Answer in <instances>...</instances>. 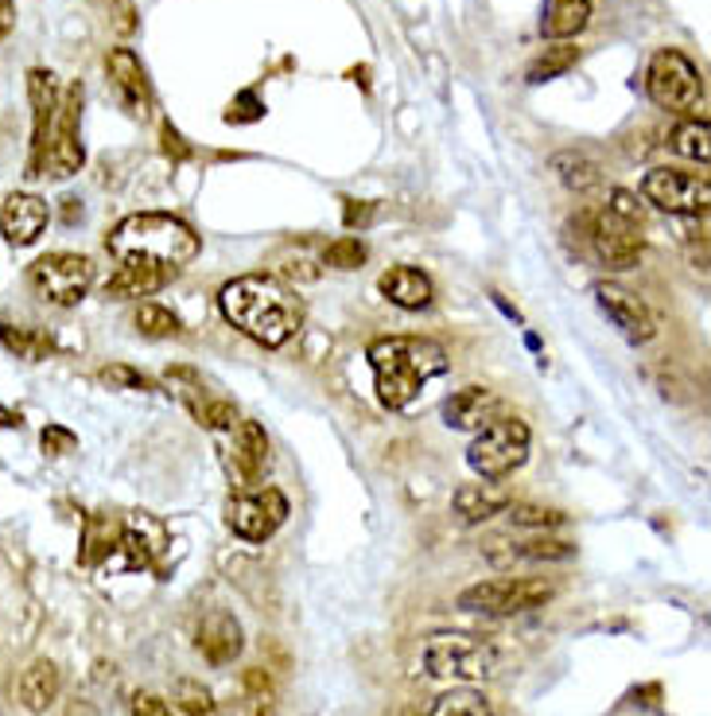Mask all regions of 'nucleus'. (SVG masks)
<instances>
[{
  "mask_svg": "<svg viewBox=\"0 0 711 716\" xmlns=\"http://www.w3.org/2000/svg\"><path fill=\"white\" fill-rule=\"evenodd\" d=\"M218 307H223V316L238 327L241 336H250L253 343L268 347V351L284 347L304 327V300L288 285L261 277V273L223 285Z\"/></svg>",
  "mask_w": 711,
  "mask_h": 716,
  "instance_id": "obj_1",
  "label": "nucleus"
},
{
  "mask_svg": "<svg viewBox=\"0 0 711 716\" xmlns=\"http://www.w3.org/2000/svg\"><path fill=\"white\" fill-rule=\"evenodd\" d=\"M373 390L385 410H408L428 381L452 370L444 343L428 336H385L370 343Z\"/></svg>",
  "mask_w": 711,
  "mask_h": 716,
  "instance_id": "obj_2",
  "label": "nucleus"
},
{
  "mask_svg": "<svg viewBox=\"0 0 711 716\" xmlns=\"http://www.w3.org/2000/svg\"><path fill=\"white\" fill-rule=\"evenodd\" d=\"M199 234L172 214H129L105 238V250L117 265H156L179 273L199 253Z\"/></svg>",
  "mask_w": 711,
  "mask_h": 716,
  "instance_id": "obj_3",
  "label": "nucleus"
},
{
  "mask_svg": "<svg viewBox=\"0 0 711 716\" xmlns=\"http://www.w3.org/2000/svg\"><path fill=\"white\" fill-rule=\"evenodd\" d=\"M498 651L474 635H432L420 651L428 678L440 681H486L498 674Z\"/></svg>",
  "mask_w": 711,
  "mask_h": 716,
  "instance_id": "obj_4",
  "label": "nucleus"
},
{
  "mask_svg": "<svg viewBox=\"0 0 711 716\" xmlns=\"http://www.w3.org/2000/svg\"><path fill=\"white\" fill-rule=\"evenodd\" d=\"M78 122H82V86L75 83L59 93L55 122H51V129H47L43 152L28 164V176L66 179L82 168L86 149H82V140H78Z\"/></svg>",
  "mask_w": 711,
  "mask_h": 716,
  "instance_id": "obj_5",
  "label": "nucleus"
},
{
  "mask_svg": "<svg viewBox=\"0 0 711 716\" xmlns=\"http://www.w3.org/2000/svg\"><path fill=\"white\" fill-rule=\"evenodd\" d=\"M533 432L521 417H490L467 448V464L479 479H506L529 460Z\"/></svg>",
  "mask_w": 711,
  "mask_h": 716,
  "instance_id": "obj_6",
  "label": "nucleus"
},
{
  "mask_svg": "<svg viewBox=\"0 0 711 716\" xmlns=\"http://www.w3.org/2000/svg\"><path fill=\"white\" fill-rule=\"evenodd\" d=\"M646 93L653 98V105H661L669 113H700L703 78L693 66V59L665 47L646 66Z\"/></svg>",
  "mask_w": 711,
  "mask_h": 716,
  "instance_id": "obj_7",
  "label": "nucleus"
},
{
  "mask_svg": "<svg viewBox=\"0 0 711 716\" xmlns=\"http://www.w3.org/2000/svg\"><path fill=\"white\" fill-rule=\"evenodd\" d=\"M553 595H556V588L548 585V580L494 577V580H479V585L462 588L455 604L474 615H521V612H533V607H545Z\"/></svg>",
  "mask_w": 711,
  "mask_h": 716,
  "instance_id": "obj_8",
  "label": "nucleus"
},
{
  "mask_svg": "<svg viewBox=\"0 0 711 716\" xmlns=\"http://www.w3.org/2000/svg\"><path fill=\"white\" fill-rule=\"evenodd\" d=\"M28 285L47 304L75 307L93 285V261L82 253H43L39 261H31Z\"/></svg>",
  "mask_w": 711,
  "mask_h": 716,
  "instance_id": "obj_9",
  "label": "nucleus"
},
{
  "mask_svg": "<svg viewBox=\"0 0 711 716\" xmlns=\"http://www.w3.org/2000/svg\"><path fill=\"white\" fill-rule=\"evenodd\" d=\"M218 444H223V467L230 475V483L238 491H250L261 483V475L268 467V437L257 420H238L233 428L218 432Z\"/></svg>",
  "mask_w": 711,
  "mask_h": 716,
  "instance_id": "obj_10",
  "label": "nucleus"
},
{
  "mask_svg": "<svg viewBox=\"0 0 711 716\" xmlns=\"http://www.w3.org/2000/svg\"><path fill=\"white\" fill-rule=\"evenodd\" d=\"M642 199L669 214H708L711 203V184L708 176L696 172H676V168H653L642 179Z\"/></svg>",
  "mask_w": 711,
  "mask_h": 716,
  "instance_id": "obj_11",
  "label": "nucleus"
},
{
  "mask_svg": "<svg viewBox=\"0 0 711 716\" xmlns=\"http://www.w3.org/2000/svg\"><path fill=\"white\" fill-rule=\"evenodd\" d=\"M288 518V499L277 487H265V491H241L226 503V526H230L238 538L245 541H265L284 526Z\"/></svg>",
  "mask_w": 711,
  "mask_h": 716,
  "instance_id": "obj_12",
  "label": "nucleus"
},
{
  "mask_svg": "<svg viewBox=\"0 0 711 716\" xmlns=\"http://www.w3.org/2000/svg\"><path fill=\"white\" fill-rule=\"evenodd\" d=\"M587 250L614 273L634 269L637 261H642V226L622 223L619 214L610 211L592 214V223H587Z\"/></svg>",
  "mask_w": 711,
  "mask_h": 716,
  "instance_id": "obj_13",
  "label": "nucleus"
},
{
  "mask_svg": "<svg viewBox=\"0 0 711 716\" xmlns=\"http://www.w3.org/2000/svg\"><path fill=\"white\" fill-rule=\"evenodd\" d=\"M595 304L602 307V316L619 327L622 339H630V343H649L657 336L653 307L637 297L634 289L619 285V280H599L595 285Z\"/></svg>",
  "mask_w": 711,
  "mask_h": 716,
  "instance_id": "obj_14",
  "label": "nucleus"
},
{
  "mask_svg": "<svg viewBox=\"0 0 711 716\" xmlns=\"http://www.w3.org/2000/svg\"><path fill=\"white\" fill-rule=\"evenodd\" d=\"M47 218V203L39 196H9L4 206H0V234H4V242L9 246H31L39 242V234H43Z\"/></svg>",
  "mask_w": 711,
  "mask_h": 716,
  "instance_id": "obj_15",
  "label": "nucleus"
},
{
  "mask_svg": "<svg viewBox=\"0 0 711 716\" xmlns=\"http://www.w3.org/2000/svg\"><path fill=\"white\" fill-rule=\"evenodd\" d=\"M105 71H110L113 86H117L120 102L129 105V113H149L152 105V86H149V75H144V66L140 59L132 55L129 47H113L110 55H105Z\"/></svg>",
  "mask_w": 711,
  "mask_h": 716,
  "instance_id": "obj_16",
  "label": "nucleus"
},
{
  "mask_svg": "<svg viewBox=\"0 0 711 716\" xmlns=\"http://www.w3.org/2000/svg\"><path fill=\"white\" fill-rule=\"evenodd\" d=\"M501 401L494 390L486 386H462L452 398L444 401V425L459 428V432H471V428H482L490 417H498Z\"/></svg>",
  "mask_w": 711,
  "mask_h": 716,
  "instance_id": "obj_17",
  "label": "nucleus"
},
{
  "mask_svg": "<svg viewBox=\"0 0 711 716\" xmlns=\"http://www.w3.org/2000/svg\"><path fill=\"white\" fill-rule=\"evenodd\" d=\"M378 289L385 292L389 304L405 307V312H420V307H428L435 297L432 277H428L424 269H412V265H393L389 273H381Z\"/></svg>",
  "mask_w": 711,
  "mask_h": 716,
  "instance_id": "obj_18",
  "label": "nucleus"
},
{
  "mask_svg": "<svg viewBox=\"0 0 711 716\" xmlns=\"http://www.w3.org/2000/svg\"><path fill=\"white\" fill-rule=\"evenodd\" d=\"M455 514L467 526H479V522H490L494 514H501L509 506V491L498 483V479H482V483H462L452 499Z\"/></svg>",
  "mask_w": 711,
  "mask_h": 716,
  "instance_id": "obj_19",
  "label": "nucleus"
},
{
  "mask_svg": "<svg viewBox=\"0 0 711 716\" xmlns=\"http://www.w3.org/2000/svg\"><path fill=\"white\" fill-rule=\"evenodd\" d=\"M59 689H63L59 666L39 658L16 678V701H20V708H28V713H47V708L59 701Z\"/></svg>",
  "mask_w": 711,
  "mask_h": 716,
  "instance_id": "obj_20",
  "label": "nucleus"
},
{
  "mask_svg": "<svg viewBox=\"0 0 711 716\" xmlns=\"http://www.w3.org/2000/svg\"><path fill=\"white\" fill-rule=\"evenodd\" d=\"M28 93H31V160H36L39 152H43L47 129H51V122H55L59 93L63 90H59L51 71H28Z\"/></svg>",
  "mask_w": 711,
  "mask_h": 716,
  "instance_id": "obj_21",
  "label": "nucleus"
},
{
  "mask_svg": "<svg viewBox=\"0 0 711 716\" xmlns=\"http://www.w3.org/2000/svg\"><path fill=\"white\" fill-rule=\"evenodd\" d=\"M199 651H203V658L214 662V666L233 662L241 654V624L226 612L206 615L203 627H199Z\"/></svg>",
  "mask_w": 711,
  "mask_h": 716,
  "instance_id": "obj_22",
  "label": "nucleus"
},
{
  "mask_svg": "<svg viewBox=\"0 0 711 716\" xmlns=\"http://www.w3.org/2000/svg\"><path fill=\"white\" fill-rule=\"evenodd\" d=\"M120 545H125V553H129V565H152L156 561V553L167 545V530L164 522L152 518V514H132L129 522H125V530H120Z\"/></svg>",
  "mask_w": 711,
  "mask_h": 716,
  "instance_id": "obj_23",
  "label": "nucleus"
},
{
  "mask_svg": "<svg viewBox=\"0 0 711 716\" xmlns=\"http://www.w3.org/2000/svg\"><path fill=\"white\" fill-rule=\"evenodd\" d=\"M176 277L172 269H156V265H117V273L110 277V297L113 300H132V297H152Z\"/></svg>",
  "mask_w": 711,
  "mask_h": 716,
  "instance_id": "obj_24",
  "label": "nucleus"
},
{
  "mask_svg": "<svg viewBox=\"0 0 711 716\" xmlns=\"http://www.w3.org/2000/svg\"><path fill=\"white\" fill-rule=\"evenodd\" d=\"M592 24V0H545V16H541V32L548 39H572Z\"/></svg>",
  "mask_w": 711,
  "mask_h": 716,
  "instance_id": "obj_25",
  "label": "nucleus"
},
{
  "mask_svg": "<svg viewBox=\"0 0 711 716\" xmlns=\"http://www.w3.org/2000/svg\"><path fill=\"white\" fill-rule=\"evenodd\" d=\"M553 172L568 191L583 196V191H595L602 184V168L595 164L587 152H556L553 156Z\"/></svg>",
  "mask_w": 711,
  "mask_h": 716,
  "instance_id": "obj_26",
  "label": "nucleus"
},
{
  "mask_svg": "<svg viewBox=\"0 0 711 716\" xmlns=\"http://www.w3.org/2000/svg\"><path fill=\"white\" fill-rule=\"evenodd\" d=\"M0 343L9 347L12 354H20V359H28V363H36V359H43L51 351L47 331H39L36 324H12L4 312H0Z\"/></svg>",
  "mask_w": 711,
  "mask_h": 716,
  "instance_id": "obj_27",
  "label": "nucleus"
},
{
  "mask_svg": "<svg viewBox=\"0 0 711 716\" xmlns=\"http://www.w3.org/2000/svg\"><path fill=\"white\" fill-rule=\"evenodd\" d=\"M711 129L703 117H693V122H681L673 133H669V149L676 152V156L684 160H696L700 168H708V160H711Z\"/></svg>",
  "mask_w": 711,
  "mask_h": 716,
  "instance_id": "obj_28",
  "label": "nucleus"
},
{
  "mask_svg": "<svg viewBox=\"0 0 711 716\" xmlns=\"http://www.w3.org/2000/svg\"><path fill=\"white\" fill-rule=\"evenodd\" d=\"M575 59H580V47H572V43H553V47H545V55L529 63L525 78H529L533 86H536V83H548V78L563 75V71H572Z\"/></svg>",
  "mask_w": 711,
  "mask_h": 716,
  "instance_id": "obj_29",
  "label": "nucleus"
},
{
  "mask_svg": "<svg viewBox=\"0 0 711 716\" xmlns=\"http://www.w3.org/2000/svg\"><path fill=\"white\" fill-rule=\"evenodd\" d=\"M428 716H494V713H490L486 698L474 693V689H452L444 698H435Z\"/></svg>",
  "mask_w": 711,
  "mask_h": 716,
  "instance_id": "obj_30",
  "label": "nucleus"
},
{
  "mask_svg": "<svg viewBox=\"0 0 711 716\" xmlns=\"http://www.w3.org/2000/svg\"><path fill=\"white\" fill-rule=\"evenodd\" d=\"M137 331L149 339H167V336H179L183 324H179L176 312H167L164 304H140L137 307Z\"/></svg>",
  "mask_w": 711,
  "mask_h": 716,
  "instance_id": "obj_31",
  "label": "nucleus"
},
{
  "mask_svg": "<svg viewBox=\"0 0 711 716\" xmlns=\"http://www.w3.org/2000/svg\"><path fill=\"white\" fill-rule=\"evenodd\" d=\"M366 257H370V250H366V242H358V238H339V242H331L323 250V265H331V269H361L366 265Z\"/></svg>",
  "mask_w": 711,
  "mask_h": 716,
  "instance_id": "obj_32",
  "label": "nucleus"
},
{
  "mask_svg": "<svg viewBox=\"0 0 711 716\" xmlns=\"http://www.w3.org/2000/svg\"><path fill=\"white\" fill-rule=\"evenodd\" d=\"M513 557L518 561H568V557H575V545L560 538H536V541H525V545H513Z\"/></svg>",
  "mask_w": 711,
  "mask_h": 716,
  "instance_id": "obj_33",
  "label": "nucleus"
},
{
  "mask_svg": "<svg viewBox=\"0 0 711 716\" xmlns=\"http://www.w3.org/2000/svg\"><path fill=\"white\" fill-rule=\"evenodd\" d=\"M194 417H199V425L214 428V432H226V428L238 425V410H233L230 401H214V398H203V401H191Z\"/></svg>",
  "mask_w": 711,
  "mask_h": 716,
  "instance_id": "obj_34",
  "label": "nucleus"
},
{
  "mask_svg": "<svg viewBox=\"0 0 711 716\" xmlns=\"http://www.w3.org/2000/svg\"><path fill=\"white\" fill-rule=\"evenodd\" d=\"M176 701H179V708H183V713H191V716H206L214 708L211 689H206L203 681H191V678L176 681Z\"/></svg>",
  "mask_w": 711,
  "mask_h": 716,
  "instance_id": "obj_35",
  "label": "nucleus"
},
{
  "mask_svg": "<svg viewBox=\"0 0 711 716\" xmlns=\"http://www.w3.org/2000/svg\"><path fill=\"white\" fill-rule=\"evenodd\" d=\"M509 522L513 526H529V530H548V526H560L563 511H553V506H513Z\"/></svg>",
  "mask_w": 711,
  "mask_h": 716,
  "instance_id": "obj_36",
  "label": "nucleus"
},
{
  "mask_svg": "<svg viewBox=\"0 0 711 716\" xmlns=\"http://www.w3.org/2000/svg\"><path fill=\"white\" fill-rule=\"evenodd\" d=\"M607 211L619 214L622 223H634V226L646 223V206H642V199H637L634 191H626V187H614V191H610Z\"/></svg>",
  "mask_w": 711,
  "mask_h": 716,
  "instance_id": "obj_37",
  "label": "nucleus"
},
{
  "mask_svg": "<svg viewBox=\"0 0 711 716\" xmlns=\"http://www.w3.org/2000/svg\"><path fill=\"white\" fill-rule=\"evenodd\" d=\"M102 381H110V386H125V390L156 393V381H152L149 374L132 370V366H105V370H102Z\"/></svg>",
  "mask_w": 711,
  "mask_h": 716,
  "instance_id": "obj_38",
  "label": "nucleus"
},
{
  "mask_svg": "<svg viewBox=\"0 0 711 716\" xmlns=\"http://www.w3.org/2000/svg\"><path fill=\"white\" fill-rule=\"evenodd\" d=\"M39 440H43L47 456H71V452H78V437L63 425H47Z\"/></svg>",
  "mask_w": 711,
  "mask_h": 716,
  "instance_id": "obj_39",
  "label": "nucleus"
},
{
  "mask_svg": "<svg viewBox=\"0 0 711 716\" xmlns=\"http://www.w3.org/2000/svg\"><path fill=\"white\" fill-rule=\"evenodd\" d=\"M261 110H265V105L257 102V93H241L238 102L230 105V113H226V122H257Z\"/></svg>",
  "mask_w": 711,
  "mask_h": 716,
  "instance_id": "obj_40",
  "label": "nucleus"
},
{
  "mask_svg": "<svg viewBox=\"0 0 711 716\" xmlns=\"http://www.w3.org/2000/svg\"><path fill=\"white\" fill-rule=\"evenodd\" d=\"M132 716H176V713H172L167 701L156 698V693H140V698L132 701Z\"/></svg>",
  "mask_w": 711,
  "mask_h": 716,
  "instance_id": "obj_41",
  "label": "nucleus"
},
{
  "mask_svg": "<svg viewBox=\"0 0 711 716\" xmlns=\"http://www.w3.org/2000/svg\"><path fill=\"white\" fill-rule=\"evenodd\" d=\"M16 28V0H0V39Z\"/></svg>",
  "mask_w": 711,
  "mask_h": 716,
  "instance_id": "obj_42",
  "label": "nucleus"
},
{
  "mask_svg": "<svg viewBox=\"0 0 711 716\" xmlns=\"http://www.w3.org/2000/svg\"><path fill=\"white\" fill-rule=\"evenodd\" d=\"M370 214H373V206L346 203V226H366V223H370Z\"/></svg>",
  "mask_w": 711,
  "mask_h": 716,
  "instance_id": "obj_43",
  "label": "nucleus"
}]
</instances>
